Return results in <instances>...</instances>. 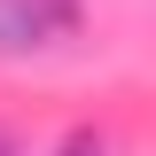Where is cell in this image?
Listing matches in <instances>:
<instances>
[{
  "instance_id": "7a4b0ae2",
  "label": "cell",
  "mask_w": 156,
  "mask_h": 156,
  "mask_svg": "<svg viewBox=\"0 0 156 156\" xmlns=\"http://www.w3.org/2000/svg\"><path fill=\"white\" fill-rule=\"evenodd\" d=\"M55 156H109V140H101V133H94V125H78V133H70V140H62V148H55Z\"/></svg>"
},
{
  "instance_id": "6da1fadb",
  "label": "cell",
  "mask_w": 156,
  "mask_h": 156,
  "mask_svg": "<svg viewBox=\"0 0 156 156\" xmlns=\"http://www.w3.org/2000/svg\"><path fill=\"white\" fill-rule=\"evenodd\" d=\"M78 31V0H0V55H39Z\"/></svg>"
},
{
  "instance_id": "3957f363",
  "label": "cell",
  "mask_w": 156,
  "mask_h": 156,
  "mask_svg": "<svg viewBox=\"0 0 156 156\" xmlns=\"http://www.w3.org/2000/svg\"><path fill=\"white\" fill-rule=\"evenodd\" d=\"M0 156H23V148H16V133H8V125H0Z\"/></svg>"
}]
</instances>
